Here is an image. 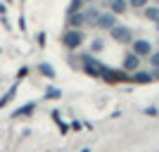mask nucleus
<instances>
[{"label": "nucleus", "mask_w": 159, "mask_h": 152, "mask_svg": "<svg viewBox=\"0 0 159 152\" xmlns=\"http://www.w3.org/2000/svg\"><path fill=\"white\" fill-rule=\"evenodd\" d=\"M83 71H86L88 76H98V79H102L105 71H107V67L102 64L100 60L90 57V55H83Z\"/></svg>", "instance_id": "f257e3e1"}, {"label": "nucleus", "mask_w": 159, "mask_h": 152, "mask_svg": "<svg viewBox=\"0 0 159 152\" xmlns=\"http://www.w3.org/2000/svg\"><path fill=\"white\" fill-rule=\"evenodd\" d=\"M81 43H83V31H81V29H66V31L62 33V45L69 48V50L81 48Z\"/></svg>", "instance_id": "f03ea898"}, {"label": "nucleus", "mask_w": 159, "mask_h": 152, "mask_svg": "<svg viewBox=\"0 0 159 152\" xmlns=\"http://www.w3.org/2000/svg\"><path fill=\"white\" fill-rule=\"evenodd\" d=\"M109 36H112L116 43H131L133 40V31L128 26H124V24H114V26L109 29Z\"/></svg>", "instance_id": "7ed1b4c3"}, {"label": "nucleus", "mask_w": 159, "mask_h": 152, "mask_svg": "<svg viewBox=\"0 0 159 152\" xmlns=\"http://www.w3.org/2000/svg\"><path fill=\"white\" fill-rule=\"evenodd\" d=\"M131 43H133V50H131L133 55H138V57H150V55H152V43H150V40L133 38Z\"/></svg>", "instance_id": "20e7f679"}, {"label": "nucleus", "mask_w": 159, "mask_h": 152, "mask_svg": "<svg viewBox=\"0 0 159 152\" xmlns=\"http://www.w3.org/2000/svg\"><path fill=\"white\" fill-rule=\"evenodd\" d=\"M102 79H105L107 83H126V81H128V74L124 71V69H109V67H107V71H105Z\"/></svg>", "instance_id": "39448f33"}, {"label": "nucleus", "mask_w": 159, "mask_h": 152, "mask_svg": "<svg viewBox=\"0 0 159 152\" xmlns=\"http://www.w3.org/2000/svg\"><path fill=\"white\" fill-rule=\"evenodd\" d=\"M128 81L138 83V86L152 83V71H143V69H135V71H131V74H128Z\"/></svg>", "instance_id": "423d86ee"}, {"label": "nucleus", "mask_w": 159, "mask_h": 152, "mask_svg": "<svg viewBox=\"0 0 159 152\" xmlns=\"http://www.w3.org/2000/svg\"><path fill=\"white\" fill-rule=\"evenodd\" d=\"M114 24H119V21H116V14H112V12H102L98 17V21H95V26H98V29H105V31H109Z\"/></svg>", "instance_id": "0eeeda50"}, {"label": "nucleus", "mask_w": 159, "mask_h": 152, "mask_svg": "<svg viewBox=\"0 0 159 152\" xmlns=\"http://www.w3.org/2000/svg\"><path fill=\"white\" fill-rule=\"evenodd\" d=\"M135 69H140V57L133 55V53H128L126 57H124V71L131 74V71H135Z\"/></svg>", "instance_id": "6e6552de"}, {"label": "nucleus", "mask_w": 159, "mask_h": 152, "mask_svg": "<svg viewBox=\"0 0 159 152\" xmlns=\"http://www.w3.org/2000/svg\"><path fill=\"white\" fill-rule=\"evenodd\" d=\"M109 12L116 14V17L128 12V0H109Z\"/></svg>", "instance_id": "1a4fd4ad"}, {"label": "nucleus", "mask_w": 159, "mask_h": 152, "mask_svg": "<svg viewBox=\"0 0 159 152\" xmlns=\"http://www.w3.org/2000/svg\"><path fill=\"white\" fill-rule=\"evenodd\" d=\"M81 14H83V24H93L95 26V21H98V17L102 12H100L98 7H88V10H81Z\"/></svg>", "instance_id": "9d476101"}, {"label": "nucleus", "mask_w": 159, "mask_h": 152, "mask_svg": "<svg viewBox=\"0 0 159 152\" xmlns=\"http://www.w3.org/2000/svg\"><path fill=\"white\" fill-rule=\"evenodd\" d=\"M66 24H69V29H81V26H83V14H81V12H74V14H69Z\"/></svg>", "instance_id": "9b49d317"}, {"label": "nucleus", "mask_w": 159, "mask_h": 152, "mask_svg": "<svg viewBox=\"0 0 159 152\" xmlns=\"http://www.w3.org/2000/svg\"><path fill=\"white\" fill-rule=\"evenodd\" d=\"M145 19H150V21H154V24H157V21H159V5L145 7Z\"/></svg>", "instance_id": "f8f14e48"}, {"label": "nucleus", "mask_w": 159, "mask_h": 152, "mask_svg": "<svg viewBox=\"0 0 159 152\" xmlns=\"http://www.w3.org/2000/svg\"><path fill=\"white\" fill-rule=\"evenodd\" d=\"M36 109V102H26V105H21L17 112H14V117H29V114Z\"/></svg>", "instance_id": "ddd939ff"}, {"label": "nucleus", "mask_w": 159, "mask_h": 152, "mask_svg": "<svg viewBox=\"0 0 159 152\" xmlns=\"http://www.w3.org/2000/svg\"><path fill=\"white\" fill-rule=\"evenodd\" d=\"M38 71L43 74L45 79H55V69L48 64V62H40V64H38Z\"/></svg>", "instance_id": "4468645a"}, {"label": "nucleus", "mask_w": 159, "mask_h": 152, "mask_svg": "<svg viewBox=\"0 0 159 152\" xmlns=\"http://www.w3.org/2000/svg\"><path fill=\"white\" fill-rule=\"evenodd\" d=\"M14 93H17V86H12V88H10V90L5 93V95H2V98H0V107H5L7 102H10V100L14 98Z\"/></svg>", "instance_id": "2eb2a0df"}, {"label": "nucleus", "mask_w": 159, "mask_h": 152, "mask_svg": "<svg viewBox=\"0 0 159 152\" xmlns=\"http://www.w3.org/2000/svg\"><path fill=\"white\" fill-rule=\"evenodd\" d=\"M147 2H150V0H128V7H133V10H143V7H147Z\"/></svg>", "instance_id": "dca6fc26"}, {"label": "nucleus", "mask_w": 159, "mask_h": 152, "mask_svg": "<svg viewBox=\"0 0 159 152\" xmlns=\"http://www.w3.org/2000/svg\"><path fill=\"white\" fill-rule=\"evenodd\" d=\"M147 60H150V64H152V69H159V50H157V53H154V50H152V55H150Z\"/></svg>", "instance_id": "f3484780"}, {"label": "nucleus", "mask_w": 159, "mask_h": 152, "mask_svg": "<svg viewBox=\"0 0 159 152\" xmlns=\"http://www.w3.org/2000/svg\"><path fill=\"white\" fill-rule=\"evenodd\" d=\"M62 93H60V88H48L45 90V98H50V100H55V98H60Z\"/></svg>", "instance_id": "a211bd4d"}, {"label": "nucleus", "mask_w": 159, "mask_h": 152, "mask_svg": "<svg viewBox=\"0 0 159 152\" xmlns=\"http://www.w3.org/2000/svg\"><path fill=\"white\" fill-rule=\"evenodd\" d=\"M93 53H100V50H102V48H105V43H102V40H93Z\"/></svg>", "instance_id": "6ab92c4d"}, {"label": "nucleus", "mask_w": 159, "mask_h": 152, "mask_svg": "<svg viewBox=\"0 0 159 152\" xmlns=\"http://www.w3.org/2000/svg\"><path fill=\"white\" fill-rule=\"evenodd\" d=\"M26 71H29L26 67H21V69H19V74H17V76H19V81H21V79H24V76H26Z\"/></svg>", "instance_id": "aec40b11"}, {"label": "nucleus", "mask_w": 159, "mask_h": 152, "mask_svg": "<svg viewBox=\"0 0 159 152\" xmlns=\"http://www.w3.org/2000/svg\"><path fill=\"white\" fill-rule=\"evenodd\" d=\"M83 2H93V0H83Z\"/></svg>", "instance_id": "412c9836"}, {"label": "nucleus", "mask_w": 159, "mask_h": 152, "mask_svg": "<svg viewBox=\"0 0 159 152\" xmlns=\"http://www.w3.org/2000/svg\"><path fill=\"white\" fill-rule=\"evenodd\" d=\"M154 5H159V0H154Z\"/></svg>", "instance_id": "4be33fe9"}, {"label": "nucleus", "mask_w": 159, "mask_h": 152, "mask_svg": "<svg viewBox=\"0 0 159 152\" xmlns=\"http://www.w3.org/2000/svg\"><path fill=\"white\" fill-rule=\"evenodd\" d=\"M157 31H159V21H157Z\"/></svg>", "instance_id": "5701e85b"}, {"label": "nucleus", "mask_w": 159, "mask_h": 152, "mask_svg": "<svg viewBox=\"0 0 159 152\" xmlns=\"http://www.w3.org/2000/svg\"><path fill=\"white\" fill-rule=\"evenodd\" d=\"M105 2H109V0H105Z\"/></svg>", "instance_id": "b1692460"}]
</instances>
